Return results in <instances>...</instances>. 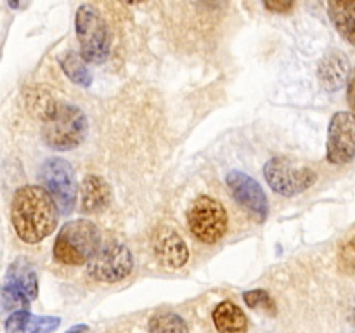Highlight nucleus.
<instances>
[{"instance_id":"nucleus-17","label":"nucleus","mask_w":355,"mask_h":333,"mask_svg":"<svg viewBox=\"0 0 355 333\" xmlns=\"http://www.w3.org/2000/svg\"><path fill=\"white\" fill-rule=\"evenodd\" d=\"M328 14L333 26L349 44L355 45V0H331Z\"/></svg>"},{"instance_id":"nucleus-12","label":"nucleus","mask_w":355,"mask_h":333,"mask_svg":"<svg viewBox=\"0 0 355 333\" xmlns=\"http://www.w3.org/2000/svg\"><path fill=\"white\" fill-rule=\"evenodd\" d=\"M153 250L158 262L166 269H180L186 266L189 259L186 241L170 225H159L156 229L153 234Z\"/></svg>"},{"instance_id":"nucleus-22","label":"nucleus","mask_w":355,"mask_h":333,"mask_svg":"<svg viewBox=\"0 0 355 333\" xmlns=\"http://www.w3.org/2000/svg\"><path fill=\"white\" fill-rule=\"evenodd\" d=\"M295 3L293 2H279V0H274V2H266L263 7L270 12H279V14H286L293 9Z\"/></svg>"},{"instance_id":"nucleus-15","label":"nucleus","mask_w":355,"mask_h":333,"mask_svg":"<svg viewBox=\"0 0 355 333\" xmlns=\"http://www.w3.org/2000/svg\"><path fill=\"white\" fill-rule=\"evenodd\" d=\"M61 319L55 316H35L28 311H16L6 319V333H52Z\"/></svg>"},{"instance_id":"nucleus-23","label":"nucleus","mask_w":355,"mask_h":333,"mask_svg":"<svg viewBox=\"0 0 355 333\" xmlns=\"http://www.w3.org/2000/svg\"><path fill=\"white\" fill-rule=\"evenodd\" d=\"M347 101H349L350 108H352V114H355V68L349 75V80H347Z\"/></svg>"},{"instance_id":"nucleus-4","label":"nucleus","mask_w":355,"mask_h":333,"mask_svg":"<svg viewBox=\"0 0 355 333\" xmlns=\"http://www.w3.org/2000/svg\"><path fill=\"white\" fill-rule=\"evenodd\" d=\"M75 30L83 61L90 65H101L110 58V30L99 10L89 3L80 6L76 10Z\"/></svg>"},{"instance_id":"nucleus-10","label":"nucleus","mask_w":355,"mask_h":333,"mask_svg":"<svg viewBox=\"0 0 355 333\" xmlns=\"http://www.w3.org/2000/svg\"><path fill=\"white\" fill-rule=\"evenodd\" d=\"M326 158L333 165H347L355 158V114L350 111H338L329 120Z\"/></svg>"},{"instance_id":"nucleus-20","label":"nucleus","mask_w":355,"mask_h":333,"mask_svg":"<svg viewBox=\"0 0 355 333\" xmlns=\"http://www.w3.org/2000/svg\"><path fill=\"white\" fill-rule=\"evenodd\" d=\"M243 298L250 309H262L269 314H276V302L267 290H250Z\"/></svg>"},{"instance_id":"nucleus-6","label":"nucleus","mask_w":355,"mask_h":333,"mask_svg":"<svg viewBox=\"0 0 355 333\" xmlns=\"http://www.w3.org/2000/svg\"><path fill=\"white\" fill-rule=\"evenodd\" d=\"M227 212L224 205L208 194H201L187 212V224L194 238L207 245L220 241L227 231Z\"/></svg>"},{"instance_id":"nucleus-8","label":"nucleus","mask_w":355,"mask_h":333,"mask_svg":"<svg viewBox=\"0 0 355 333\" xmlns=\"http://www.w3.org/2000/svg\"><path fill=\"white\" fill-rule=\"evenodd\" d=\"M40 177L44 180V189L51 194L58 210L64 215L71 214L78 194V184L73 166L62 158H49L42 165Z\"/></svg>"},{"instance_id":"nucleus-25","label":"nucleus","mask_w":355,"mask_h":333,"mask_svg":"<svg viewBox=\"0 0 355 333\" xmlns=\"http://www.w3.org/2000/svg\"><path fill=\"white\" fill-rule=\"evenodd\" d=\"M347 318H349V323H350V325H352L354 328H355V297H354L352 304H350V309H349V316H347Z\"/></svg>"},{"instance_id":"nucleus-21","label":"nucleus","mask_w":355,"mask_h":333,"mask_svg":"<svg viewBox=\"0 0 355 333\" xmlns=\"http://www.w3.org/2000/svg\"><path fill=\"white\" fill-rule=\"evenodd\" d=\"M338 267L342 273L355 274V234L340 246Z\"/></svg>"},{"instance_id":"nucleus-2","label":"nucleus","mask_w":355,"mask_h":333,"mask_svg":"<svg viewBox=\"0 0 355 333\" xmlns=\"http://www.w3.org/2000/svg\"><path fill=\"white\" fill-rule=\"evenodd\" d=\"M42 135L47 146L58 151L75 149L85 141L89 123L80 108L55 101L52 110L45 114Z\"/></svg>"},{"instance_id":"nucleus-11","label":"nucleus","mask_w":355,"mask_h":333,"mask_svg":"<svg viewBox=\"0 0 355 333\" xmlns=\"http://www.w3.org/2000/svg\"><path fill=\"white\" fill-rule=\"evenodd\" d=\"M225 182H227V187L232 193V196L236 198V201L243 208L255 214L260 221H263L267 217L269 201H267L262 186L252 176H248L245 172H239V170H231L227 173V177H225Z\"/></svg>"},{"instance_id":"nucleus-19","label":"nucleus","mask_w":355,"mask_h":333,"mask_svg":"<svg viewBox=\"0 0 355 333\" xmlns=\"http://www.w3.org/2000/svg\"><path fill=\"white\" fill-rule=\"evenodd\" d=\"M149 333H189L187 323L175 312H158L149 319Z\"/></svg>"},{"instance_id":"nucleus-16","label":"nucleus","mask_w":355,"mask_h":333,"mask_svg":"<svg viewBox=\"0 0 355 333\" xmlns=\"http://www.w3.org/2000/svg\"><path fill=\"white\" fill-rule=\"evenodd\" d=\"M214 325L218 333H246L248 332V319L243 309L234 302L224 300L214 309Z\"/></svg>"},{"instance_id":"nucleus-7","label":"nucleus","mask_w":355,"mask_h":333,"mask_svg":"<svg viewBox=\"0 0 355 333\" xmlns=\"http://www.w3.org/2000/svg\"><path fill=\"white\" fill-rule=\"evenodd\" d=\"M263 176L274 193L281 196H297L318 182V173L311 166L297 165L286 156L270 158L263 166Z\"/></svg>"},{"instance_id":"nucleus-14","label":"nucleus","mask_w":355,"mask_h":333,"mask_svg":"<svg viewBox=\"0 0 355 333\" xmlns=\"http://www.w3.org/2000/svg\"><path fill=\"white\" fill-rule=\"evenodd\" d=\"M111 203V187L101 176L83 177L80 186V207L85 214H99Z\"/></svg>"},{"instance_id":"nucleus-3","label":"nucleus","mask_w":355,"mask_h":333,"mask_svg":"<svg viewBox=\"0 0 355 333\" xmlns=\"http://www.w3.org/2000/svg\"><path fill=\"white\" fill-rule=\"evenodd\" d=\"M101 246V231L89 219L66 222L55 236L54 259L64 266H83Z\"/></svg>"},{"instance_id":"nucleus-5","label":"nucleus","mask_w":355,"mask_h":333,"mask_svg":"<svg viewBox=\"0 0 355 333\" xmlns=\"http://www.w3.org/2000/svg\"><path fill=\"white\" fill-rule=\"evenodd\" d=\"M38 297V276L33 266L19 257L7 269L0 288V312L26 311Z\"/></svg>"},{"instance_id":"nucleus-1","label":"nucleus","mask_w":355,"mask_h":333,"mask_svg":"<svg viewBox=\"0 0 355 333\" xmlns=\"http://www.w3.org/2000/svg\"><path fill=\"white\" fill-rule=\"evenodd\" d=\"M10 221L19 239L35 245L51 236L58 228L59 210L44 187L24 186L19 187L12 198Z\"/></svg>"},{"instance_id":"nucleus-24","label":"nucleus","mask_w":355,"mask_h":333,"mask_svg":"<svg viewBox=\"0 0 355 333\" xmlns=\"http://www.w3.org/2000/svg\"><path fill=\"white\" fill-rule=\"evenodd\" d=\"M66 333H90V328L87 325H75L71 326Z\"/></svg>"},{"instance_id":"nucleus-18","label":"nucleus","mask_w":355,"mask_h":333,"mask_svg":"<svg viewBox=\"0 0 355 333\" xmlns=\"http://www.w3.org/2000/svg\"><path fill=\"white\" fill-rule=\"evenodd\" d=\"M59 65L73 83L80 87H89L92 83V73L85 66V61L76 52L59 56Z\"/></svg>"},{"instance_id":"nucleus-13","label":"nucleus","mask_w":355,"mask_h":333,"mask_svg":"<svg viewBox=\"0 0 355 333\" xmlns=\"http://www.w3.org/2000/svg\"><path fill=\"white\" fill-rule=\"evenodd\" d=\"M350 75V62L347 56L340 51H333L326 54L319 61L318 78L319 83L328 92L340 90L347 83Z\"/></svg>"},{"instance_id":"nucleus-9","label":"nucleus","mask_w":355,"mask_h":333,"mask_svg":"<svg viewBox=\"0 0 355 333\" xmlns=\"http://www.w3.org/2000/svg\"><path fill=\"white\" fill-rule=\"evenodd\" d=\"M134 259L130 250L116 241L99 246L92 259L87 262V273L90 278L103 283H116L132 273Z\"/></svg>"}]
</instances>
